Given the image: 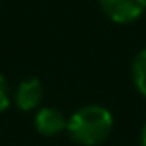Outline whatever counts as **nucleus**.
Returning <instances> with one entry per match:
<instances>
[{
  "label": "nucleus",
  "mask_w": 146,
  "mask_h": 146,
  "mask_svg": "<svg viewBox=\"0 0 146 146\" xmlns=\"http://www.w3.org/2000/svg\"><path fill=\"white\" fill-rule=\"evenodd\" d=\"M114 128V116L108 108L100 104H88L78 108L66 124L68 136L80 146H98L102 144Z\"/></svg>",
  "instance_id": "f257e3e1"
},
{
  "label": "nucleus",
  "mask_w": 146,
  "mask_h": 146,
  "mask_svg": "<svg viewBox=\"0 0 146 146\" xmlns=\"http://www.w3.org/2000/svg\"><path fill=\"white\" fill-rule=\"evenodd\" d=\"M104 16L116 24H130L146 10V0H98Z\"/></svg>",
  "instance_id": "f03ea898"
},
{
  "label": "nucleus",
  "mask_w": 146,
  "mask_h": 146,
  "mask_svg": "<svg viewBox=\"0 0 146 146\" xmlns=\"http://www.w3.org/2000/svg\"><path fill=\"white\" fill-rule=\"evenodd\" d=\"M44 98V84L38 78H24L18 82L14 92V102L22 112H32L40 106Z\"/></svg>",
  "instance_id": "7ed1b4c3"
},
{
  "label": "nucleus",
  "mask_w": 146,
  "mask_h": 146,
  "mask_svg": "<svg viewBox=\"0 0 146 146\" xmlns=\"http://www.w3.org/2000/svg\"><path fill=\"white\" fill-rule=\"evenodd\" d=\"M68 118L54 106H42L34 114V128L42 136H58L66 130Z\"/></svg>",
  "instance_id": "20e7f679"
},
{
  "label": "nucleus",
  "mask_w": 146,
  "mask_h": 146,
  "mask_svg": "<svg viewBox=\"0 0 146 146\" xmlns=\"http://www.w3.org/2000/svg\"><path fill=\"white\" fill-rule=\"evenodd\" d=\"M130 72H132V82H134L136 90L146 98V48H142L134 56Z\"/></svg>",
  "instance_id": "39448f33"
},
{
  "label": "nucleus",
  "mask_w": 146,
  "mask_h": 146,
  "mask_svg": "<svg viewBox=\"0 0 146 146\" xmlns=\"http://www.w3.org/2000/svg\"><path fill=\"white\" fill-rule=\"evenodd\" d=\"M8 106H10V90H8L4 76L0 74V112H6Z\"/></svg>",
  "instance_id": "423d86ee"
},
{
  "label": "nucleus",
  "mask_w": 146,
  "mask_h": 146,
  "mask_svg": "<svg viewBox=\"0 0 146 146\" xmlns=\"http://www.w3.org/2000/svg\"><path fill=\"white\" fill-rule=\"evenodd\" d=\"M140 146H146V122H144L142 132H140Z\"/></svg>",
  "instance_id": "0eeeda50"
}]
</instances>
